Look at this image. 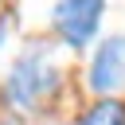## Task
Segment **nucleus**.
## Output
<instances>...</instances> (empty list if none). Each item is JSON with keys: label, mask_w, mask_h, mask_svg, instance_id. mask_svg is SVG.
I'll return each mask as SVG.
<instances>
[{"label": "nucleus", "mask_w": 125, "mask_h": 125, "mask_svg": "<svg viewBox=\"0 0 125 125\" xmlns=\"http://www.w3.org/2000/svg\"><path fill=\"white\" fill-rule=\"evenodd\" d=\"M66 86V70L51 43H27L0 78V105L12 113V121L55 113Z\"/></svg>", "instance_id": "obj_1"}, {"label": "nucleus", "mask_w": 125, "mask_h": 125, "mask_svg": "<svg viewBox=\"0 0 125 125\" xmlns=\"http://www.w3.org/2000/svg\"><path fill=\"white\" fill-rule=\"evenodd\" d=\"M105 0H55L51 4V35L66 51H90L102 39Z\"/></svg>", "instance_id": "obj_2"}, {"label": "nucleus", "mask_w": 125, "mask_h": 125, "mask_svg": "<svg viewBox=\"0 0 125 125\" xmlns=\"http://www.w3.org/2000/svg\"><path fill=\"white\" fill-rule=\"evenodd\" d=\"M82 82H86L90 98H121L125 94V31H109L90 47Z\"/></svg>", "instance_id": "obj_3"}, {"label": "nucleus", "mask_w": 125, "mask_h": 125, "mask_svg": "<svg viewBox=\"0 0 125 125\" xmlns=\"http://www.w3.org/2000/svg\"><path fill=\"white\" fill-rule=\"evenodd\" d=\"M74 125H125V98H94Z\"/></svg>", "instance_id": "obj_4"}, {"label": "nucleus", "mask_w": 125, "mask_h": 125, "mask_svg": "<svg viewBox=\"0 0 125 125\" xmlns=\"http://www.w3.org/2000/svg\"><path fill=\"white\" fill-rule=\"evenodd\" d=\"M12 12H0V55H4V47H8V39H12Z\"/></svg>", "instance_id": "obj_5"}, {"label": "nucleus", "mask_w": 125, "mask_h": 125, "mask_svg": "<svg viewBox=\"0 0 125 125\" xmlns=\"http://www.w3.org/2000/svg\"><path fill=\"white\" fill-rule=\"evenodd\" d=\"M0 125H23V121H12V117H8V121H0Z\"/></svg>", "instance_id": "obj_6"}, {"label": "nucleus", "mask_w": 125, "mask_h": 125, "mask_svg": "<svg viewBox=\"0 0 125 125\" xmlns=\"http://www.w3.org/2000/svg\"><path fill=\"white\" fill-rule=\"evenodd\" d=\"M47 125H74V121H47Z\"/></svg>", "instance_id": "obj_7"}]
</instances>
